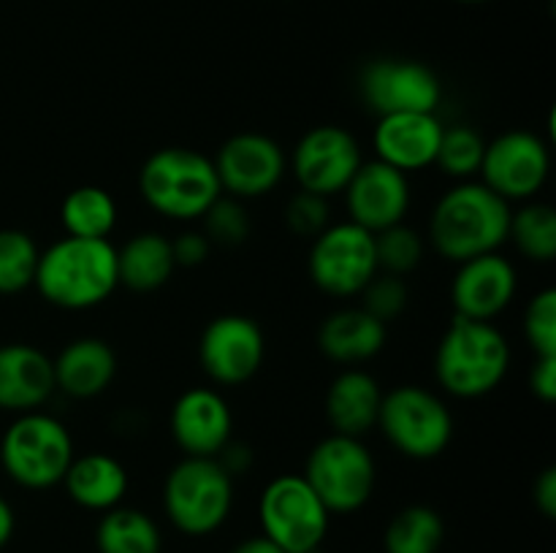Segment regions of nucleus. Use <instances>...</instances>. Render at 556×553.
Masks as SVG:
<instances>
[{"label": "nucleus", "instance_id": "15", "mask_svg": "<svg viewBox=\"0 0 556 553\" xmlns=\"http://www.w3.org/2000/svg\"><path fill=\"white\" fill-rule=\"evenodd\" d=\"M362 95L378 117L434 112L443 95L432 68L416 60H375L362 74Z\"/></svg>", "mask_w": 556, "mask_h": 553}, {"label": "nucleus", "instance_id": "42", "mask_svg": "<svg viewBox=\"0 0 556 553\" xmlns=\"http://www.w3.org/2000/svg\"><path fill=\"white\" fill-rule=\"evenodd\" d=\"M14 526H16L14 510H11V504L0 497V548L11 540V535H14Z\"/></svg>", "mask_w": 556, "mask_h": 553}, {"label": "nucleus", "instance_id": "36", "mask_svg": "<svg viewBox=\"0 0 556 553\" xmlns=\"http://www.w3.org/2000/svg\"><path fill=\"white\" fill-rule=\"evenodd\" d=\"M286 226L296 236L315 239L320 231H326V226H331L329 198L307 193V190H299L296 195H291V201L286 206Z\"/></svg>", "mask_w": 556, "mask_h": 553}, {"label": "nucleus", "instance_id": "21", "mask_svg": "<svg viewBox=\"0 0 556 553\" xmlns=\"http://www.w3.org/2000/svg\"><path fill=\"white\" fill-rule=\"evenodd\" d=\"M54 385L71 399H92L112 385L117 374V356L109 342L98 336H79L52 358Z\"/></svg>", "mask_w": 556, "mask_h": 553}, {"label": "nucleus", "instance_id": "11", "mask_svg": "<svg viewBox=\"0 0 556 553\" xmlns=\"http://www.w3.org/2000/svg\"><path fill=\"white\" fill-rule=\"evenodd\" d=\"M552 171L548 144L530 130H508L486 144L481 179L489 190L510 201L535 198Z\"/></svg>", "mask_w": 556, "mask_h": 553}, {"label": "nucleus", "instance_id": "9", "mask_svg": "<svg viewBox=\"0 0 556 553\" xmlns=\"http://www.w3.org/2000/svg\"><path fill=\"white\" fill-rule=\"evenodd\" d=\"M261 529L286 553H315L329 531V510L302 475L266 483L258 504Z\"/></svg>", "mask_w": 556, "mask_h": 553}, {"label": "nucleus", "instance_id": "39", "mask_svg": "<svg viewBox=\"0 0 556 553\" xmlns=\"http://www.w3.org/2000/svg\"><path fill=\"white\" fill-rule=\"evenodd\" d=\"M532 497H535V507L541 510L546 518H554L556 515V470L554 466H546L541 472V477L535 480V488H532Z\"/></svg>", "mask_w": 556, "mask_h": 553}, {"label": "nucleus", "instance_id": "17", "mask_svg": "<svg viewBox=\"0 0 556 553\" xmlns=\"http://www.w3.org/2000/svg\"><path fill=\"white\" fill-rule=\"evenodd\" d=\"M172 434L185 455L215 459L233 439V415L215 388H190L174 401Z\"/></svg>", "mask_w": 556, "mask_h": 553}, {"label": "nucleus", "instance_id": "35", "mask_svg": "<svg viewBox=\"0 0 556 553\" xmlns=\"http://www.w3.org/2000/svg\"><path fill=\"white\" fill-rule=\"evenodd\" d=\"M364 309L380 323H391L400 318L410 301V291H407L405 280L396 274H375L369 285L364 287Z\"/></svg>", "mask_w": 556, "mask_h": 553}, {"label": "nucleus", "instance_id": "5", "mask_svg": "<svg viewBox=\"0 0 556 553\" xmlns=\"http://www.w3.org/2000/svg\"><path fill=\"white\" fill-rule=\"evenodd\" d=\"M74 461V439L63 421L47 412H22L0 439V464L22 488L43 491L63 483Z\"/></svg>", "mask_w": 556, "mask_h": 553}, {"label": "nucleus", "instance_id": "10", "mask_svg": "<svg viewBox=\"0 0 556 553\" xmlns=\"http://www.w3.org/2000/svg\"><path fill=\"white\" fill-rule=\"evenodd\" d=\"M307 271L315 287L326 296H358L380 271L378 255H375V233L351 220L326 226V231L313 239Z\"/></svg>", "mask_w": 556, "mask_h": 553}, {"label": "nucleus", "instance_id": "4", "mask_svg": "<svg viewBox=\"0 0 556 553\" xmlns=\"http://www.w3.org/2000/svg\"><path fill=\"white\" fill-rule=\"evenodd\" d=\"M141 198L168 220H199L223 195L215 163L190 146L152 152L139 171Z\"/></svg>", "mask_w": 556, "mask_h": 553}, {"label": "nucleus", "instance_id": "30", "mask_svg": "<svg viewBox=\"0 0 556 553\" xmlns=\"http://www.w3.org/2000/svg\"><path fill=\"white\" fill-rule=\"evenodd\" d=\"M38 249L36 239L20 228H3L0 231V293L14 296V293L27 291L36 280Z\"/></svg>", "mask_w": 556, "mask_h": 553}, {"label": "nucleus", "instance_id": "32", "mask_svg": "<svg viewBox=\"0 0 556 553\" xmlns=\"http://www.w3.org/2000/svg\"><path fill=\"white\" fill-rule=\"evenodd\" d=\"M375 255H378L380 271L405 276L421 263L424 239L416 228L405 226V222H396V226L375 233Z\"/></svg>", "mask_w": 556, "mask_h": 553}, {"label": "nucleus", "instance_id": "40", "mask_svg": "<svg viewBox=\"0 0 556 553\" xmlns=\"http://www.w3.org/2000/svg\"><path fill=\"white\" fill-rule=\"evenodd\" d=\"M217 461H220L223 470L228 472V475H242L244 470H248L250 464H253V450L248 448L244 442H237V439H231V442L226 445V448L220 450V453L215 455Z\"/></svg>", "mask_w": 556, "mask_h": 553}, {"label": "nucleus", "instance_id": "12", "mask_svg": "<svg viewBox=\"0 0 556 553\" xmlns=\"http://www.w3.org/2000/svg\"><path fill=\"white\" fill-rule=\"evenodd\" d=\"M362 163V146L351 130L318 125L299 139L291 155V171L299 190L331 198L348 188Z\"/></svg>", "mask_w": 556, "mask_h": 553}, {"label": "nucleus", "instance_id": "43", "mask_svg": "<svg viewBox=\"0 0 556 553\" xmlns=\"http://www.w3.org/2000/svg\"><path fill=\"white\" fill-rule=\"evenodd\" d=\"M459 3H483V0H459Z\"/></svg>", "mask_w": 556, "mask_h": 553}, {"label": "nucleus", "instance_id": "22", "mask_svg": "<svg viewBox=\"0 0 556 553\" xmlns=\"http://www.w3.org/2000/svg\"><path fill=\"white\" fill-rule=\"evenodd\" d=\"M380 390L378 380L358 366H345L329 385L326 394V417H329L334 434L345 437H364L378 426Z\"/></svg>", "mask_w": 556, "mask_h": 553}, {"label": "nucleus", "instance_id": "24", "mask_svg": "<svg viewBox=\"0 0 556 553\" xmlns=\"http://www.w3.org/2000/svg\"><path fill=\"white\" fill-rule=\"evenodd\" d=\"M63 486L79 507L106 513V510L119 507L128 493V472L109 453H85L79 459L74 455Z\"/></svg>", "mask_w": 556, "mask_h": 553}, {"label": "nucleus", "instance_id": "6", "mask_svg": "<svg viewBox=\"0 0 556 553\" xmlns=\"http://www.w3.org/2000/svg\"><path fill=\"white\" fill-rule=\"evenodd\" d=\"M163 507L185 535H212L231 515L233 477L217 459L185 455L163 483Z\"/></svg>", "mask_w": 556, "mask_h": 553}, {"label": "nucleus", "instance_id": "34", "mask_svg": "<svg viewBox=\"0 0 556 553\" xmlns=\"http://www.w3.org/2000/svg\"><path fill=\"white\" fill-rule=\"evenodd\" d=\"M525 336L535 356H556V291L535 293L525 312Z\"/></svg>", "mask_w": 556, "mask_h": 553}, {"label": "nucleus", "instance_id": "19", "mask_svg": "<svg viewBox=\"0 0 556 553\" xmlns=\"http://www.w3.org/2000/svg\"><path fill=\"white\" fill-rule=\"evenodd\" d=\"M443 128L434 112L386 114L378 119L372 133V146L378 160L400 168L402 173L421 171L434 166Z\"/></svg>", "mask_w": 556, "mask_h": 553}, {"label": "nucleus", "instance_id": "33", "mask_svg": "<svg viewBox=\"0 0 556 553\" xmlns=\"http://www.w3.org/2000/svg\"><path fill=\"white\" fill-rule=\"evenodd\" d=\"M204 220V236L210 239V244H223V247H237V244L248 242L250 236V222L248 209L242 206L239 198H217L210 209L201 215Z\"/></svg>", "mask_w": 556, "mask_h": 553}, {"label": "nucleus", "instance_id": "7", "mask_svg": "<svg viewBox=\"0 0 556 553\" xmlns=\"http://www.w3.org/2000/svg\"><path fill=\"white\" fill-rule=\"evenodd\" d=\"M302 477L329 513H356L375 491V459L362 437L329 434L309 450Z\"/></svg>", "mask_w": 556, "mask_h": 553}, {"label": "nucleus", "instance_id": "41", "mask_svg": "<svg viewBox=\"0 0 556 553\" xmlns=\"http://www.w3.org/2000/svg\"><path fill=\"white\" fill-rule=\"evenodd\" d=\"M231 553H286L280 545L269 540V537L258 535V537H248V540L239 542Z\"/></svg>", "mask_w": 556, "mask_h": 553}, {"label": "nucleus", "instance_id": "13", "mask_svg": "<svg viewBox=\"0 0 556 553\" xmlns=\"http://www.w3.org/2000/svg\"><path fill=\"white\" fill-rule=\"evenodd\" d=\"M264 331L248 314H220L199 339V363L217 385H242L264 363Z\"/></svg>", "mask_w": 556, "mask_h": 553}, {"label": "nucleus", "instance_id": "29", "mask_svg": "<svg viewBox=\"0 0 556 553\" xmlns=\"http://www.w3.org/2000/svg\"><path fill=\"white\" fill-rule=\"evenodd\" d=\"M508 239L525 258L538 263H552L556 258V211L548 204L532 201L510 215Z\"/></svg>", "mask_w": 556, "mask_h": 553}, {"label": "nucleus", "instance_id": "31", "mask_svg": "<svg viewBox=\"0 0 556 553\" xmlns=\"http://www.w3.org/2000/svg\"><path fill=\"white\" fill-rule=\"evenodd\" d=\"M483 152H486V141L470 125H454V128H443V139H440L438 155H434V166L448 177L467 182L476 173H481Z\"/></svg>", "mask_w": 556, "mask_h": 553}, {"label": "nucleus", "instance_id": "26", "mask_svg": "<svg viewBox=\"0 0 556 553\" xmlns=\"http://www.w3.org/2000/svg\"><path fill=\"white\" fill-rule=\"evenodd\" d=\"M101 553H161V529L147 513L134 507H112L96 529Z\"/></svg>", "mask_w": 556, "mask_h": 553}, {"label": "nucleus", "instance_id": "1", "mask_svg": "<svg viewBox=\"0 0 556 553\" xmlns=\"http://www.w3.org/2000/svg\"><path fill=\"white\" fill-rule=\"evenodd\" d=\"M510 204L483 182H459L434 204L429 242L445 260L478 258L497 253L508 242Z\"/></svg>", "mask_w": 556, "mask_h": 553}, {"label": "nucleus", "instance_id": "8", "mask_svg": "<svg viewBox=\"0 0 556 553\" xmlns=\"http://www.w3.org/2000/svg\"><path fill=\"white\" fill-rule=\"evenodd\" d=\"M378 426L386 439L407 459H434L454 439V415L432 390L421 385H400L383 394Z\"/></svg>", "mask_w": 556, "mask_h": 553}, {"label": "nucleus", "instance_id": "27", "mask_svg": "<svg viewBox=\"0 0 556 553\" xmlns=\"http://www.w3.org/2000/svg\"><path fill=\"white\" fill-rule=\"evenodd\" d=\"M60 222L65 228V236L109 239V233L117 226V204L109 190L85 184V188L71 190L63 198Z\"/></svg>", "mask_w": 556, "mask_h": 553}, {"label": "nucleus", "instance_id": "38", "mask_svg": "<svg viewBox=\"0 0 556 553\" xmlns=\"http://www.w3.org/2000/svg\"><path fill=\"white\" fill-rule=\"evenodd\" d=\"M530 390L543 404H552L556 399V356H535L530 369Z\"/></svg>", "mask_w": 556, "mask_h": 553}, {"label": "nucleus", "instance_id": "2", "mask_svg": "<svg viewBox=\"0 0 556 553\" xmlns=\"http://www.w3.org/2000/svg\"><path fill=\"white\" fill-rule=\"evenodd\" d=\"M33 285L52 307H98L119 285L117 247L109 239L63 236L41 253Z\"/></svg>", "mask_w": 556, "mask_h": 553}, {"label": "nucleus", "instance_id": "20", "mask_svg": "<svg viewBox=\"0 0 556 553\" xmlns=\"http://www.w3.org/2000/svg\"><path fill=\"white\" fill-rule=\"evenodd\" d=\"M58 390L52 358L25 342L0 345V410L33 412Z\"/></svg>", "mask_w": 556, "mask_h": 553}, {"label": "nucleus", "instance_id": "18", "mask_svg": "<svg viewBox=\"0 0 556 553\" xmlns=\"http://www.w3.org/2000/svg\"><path fill=\"white\" fill-rule=\"evenodd\" d=\"M519 274L505 255L486 253L462 260L451 285V298L459 318L492 320L514 301Z\"/></svg>", "mask_w": 556, "mask_h": 553}, {"label": "nucleus", "instance_id": "28", "mask_svg": "<svg viewBox=\"0 0 556 553\" xmlns=\"http://www.w3.org/2000/svg\"><path fill=\"white\" fill-rule=\"evenodd\" d=\"M445 540V524L438 510L410 504L391 518L386 529V553H438Z\"/></svg>", "mask_w": 556, "mask_h": 553}, {"label": "nucleus", "instance_id": "23", "mask_svg": "<svg viewBox=\"0 0 556 553\" xmlns=\"http://www.w3.org/2000/svg\"><path fill=\"white\" fill-rule=\"evenodd\" d=\"M386 323L364 307H345L331 312L318 329V347L329 361L342 366H358L386 347Z\"/></svg>", "mask_w": 556, "mask_h": 553}, {"label": "nucleus", "instance_id": "14", "mask_svg": "<svg viewBox=\"0 0 556 553\" xmlns=\"http://www.w3.org/2000/svg\"><path fill=\"white\" fill-rule=\"evenodd\" d=\"M217 179L223 193L233 198H261L280 184L288 171V157L275 139L264 133H237L217 150Z\"/></svg>", "mask_w": 556, "mask_h": 553}, {"label": "nucleus", "instance_id": "25", "mask_svg": "<svg viewBox=\"0 0 556 553\" xmlns=\"http://www.w3.org/2000/svg\"><path fill=\"white\" fill-rule=\"evenodd\" d=\"M174 269L177 263H174L172 239L157 231L136 233L117 249L119 285H125L128 291H157L172 280Z\"/></svg>", "mask_w": 556, "mask_h": 553}, {"label": "nucleus", "instance_id": "37", "mask_svg": "<svg viewBox=\"0 0 556 553\" xmlns=\"http://www.w3.org/2000/svg\"><path fill=\"white\" fill-rule=\"evenodd\" d=\"M210 239L204 236L201 231H185L179 233L177 239H172V253H174V263L177 266H201L206 258H210Z\"/></svg>", "mask_w": 556, "mask_h": 553}, {"label": "nucleus", "instance_id": "16", "mask_svg": "<svg viewBox=\"0 0 556 553\" xmlns=\"http://www.w3.org/2000/svg\"><path fill=\"white\" fill-rule=\"evenodd\" d=\"M342 193H345L348 220L367 228L369 233H380L396 222H405L410 209V179L383 160L362 163Z\"/></svg>", "mask_w": 556, "mask_h": 553}, {"label": "nucleus", "instance_id": "3", "mask_svg": "<svg viewBox=\"0 0 556 553\" xmlns=\"http://www.w3.org/2000/svg\"><path fill=\"white\" fill-rule=\"evenodd\" d=\"M510 366V345L492 320L456 314L434 352V377L456 399H478L497 388Z\"/></svg>", "mask_w": 556, "mask_h": 553}]
</instances>
